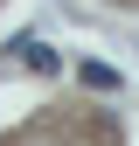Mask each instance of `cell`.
Segmentation results:
<instances>
[{
    "mask_svg": "<svg viewBox=\"0 0 139 146\" xmlns=\"http://www.w3.org/2000/svg\"><path fill=\"white\" fill-rule=\"evenodd\" d=\"M14 56H21V70H35V77H56V70H63V56L49 42H14Z\"/></svg>",
    "mask_w": 139,
    "mask_h": 146,
    "instance_id": "6da1fadb",
    "label": "cell"
},
{
    "mask_svg": "<svg viewBox=\"0 0 139 146\" xmlns=\"http://www.w3.org/2000/svg\"><path fill=\"white\" fill-rule=\"evenodd\" d=\"M83 84H91V90H111V84H118V70H104V63H83Z\"/></svg>",
    "mask_w": 139,
    "mask_h": 146,
    "instance_id": "7a4b0ae2",
    "label": "cell"
}]
</instances>
